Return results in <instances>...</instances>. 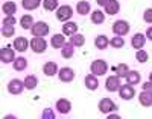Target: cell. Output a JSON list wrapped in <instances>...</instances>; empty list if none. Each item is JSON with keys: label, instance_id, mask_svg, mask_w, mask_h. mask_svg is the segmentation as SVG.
I'll return each instance as SVG.
<instances>
[{"label": "cell", "instance_id": "obj_1", "mask_svg": "<svg viewBox=\"0 0 152 119\" xmlns=\"http://www.w3.org/2000/svg\"><path fill=\"white\" fill-rule=\"evenodd\" d=\"M90 71H91V74H94V75H105L107 74V71H108V63H107V60H104V59H96V60H93L91 62V65H90Z\"/></svg>", "mask_w": 152, "mask_h": 119}, {"label": "cell", "instance_id": "obj_2", "mask_svg": "<svg viewBox=\"0 0 152 119\" xmlns=\"http://www.w3.org/2000/svg\"><path fill=\"white\" fill-rule=\"evenodd\" d=\"M111 29H113V33L114 35L125 36L126 33L131 30V26H129V23L126 21V20H117V21L113 23V27Z\"/></svg>", "mask_w": 152, "mask_h": 119}, {"label": "cell", "instance_id": "obj_3", "mask_svg": "<svg viewBox=\"0 0 152 119\" xmlns=\"http://www.w3.org/2000/svg\"><path fill=\"white\" fill-rule=\"evenodd\" d=\"M97 107H99L100 113L110 115V113H113V112H116V110H117V104L114 103L111 98H102V100L99 101Z\"/></svg>", "mask_w": 152, "mask_h": 119}, {"label": "cell", "instance_id": "obj_4", "mask_svg": "<svg viewBox=\"0 0 152 119\" xmlns=\"http://www.w3.org/2000/svg\"><path fill=\"white\" fill-rule=\"evenodd\" d=\"M73 17V8L70 5H62L56 9V18L61 23H67Z\"/></svg>", "mask_w": 152, "mask_h": 119}, {"label": "cell", "instance_id": "obj_5", "mask_svg": "<svg viewBox=\"0 0 152 119\" xmlns=\"http://www.w3.org/2000/svg\"><path fill=\"white\" fill-rule=\"evenodd\" d=\"M24 89H26L24 80H20V78H12L8 83V92L11 95H20Z\"/></svg>", "mask_w": 152, "mask_h": 119}, {"label": "cell", "instance_id": "obj_6", "mask_svg": "<svg viewBox=\"0 0 152 119\" xmlns=\"http://www.w3.org/2000/svg\"><path fill=\"white\" fill-rule=\"evenodd\" d=\"M31 48L34 53H44L46 48H47V42H46V39L43 36H34L31 39Z\"/></svg>", "mask_w": 152, "mask_h": 119}, {"label": "cell", "instance_id": "obj_7", "mask_svg": "<svg viewBox=\"0 0 152 119\" xmlns=\"http://www.w3.org/2000/svg\"><path fill=\"white\" fill-rule=\"evenodd\" d=\"M31 32H32L34 36H43V38H44L46 35H49L50 27H49V24L44 23V21H37V23L32 26Z\"/></svg>", "mask_w": 152, "mask_h": 119}, {"label": "cell", "instance_id": "obj_8", "mask_svg": "<svg viewBox=\"0 0 152 119\" xmlns=\"http://www.w3.org/2000/svg\"><path fill=\"white\" fill-rule=\"evenodd\" d=\"M119 97L123 100V101H129L135 97V89L132 85H122L120 89H119Z\"/></svg>", "mask_w": 152, "mask_h": 119}, {"label": "cell", "instance_id": "obj_9", "mask_svg": "<svg viewBox=\"0 0 152 119\" xmlns=\"http://www.w3.org/2000/svg\"><path fill=\"white\" fill-rule=\"evenodd\" d=\"M15 59H17V57H15L14 48L3 47L2 50H0V60H2V63H14Z\"/></svg>", "mask_w": 152, "mask_h": 119}, {"label": "cell", "instance_id": "obj_10", "mask_svg": "<svg viewBox=\"0 0 152 119\" xmlns=\"http://www.w3.org/2000/svg\"><path fill=\"white\" fill-rule=\"evenodd\" d=\"M120 86H122L120 77L116 75V74H114V75H110V77L107 78V82H105V87H107L108 92H119Z\"/></svg>", "mask_w": 152, "mask_h": 119}, {"label": "cell", "instance_id": "obj_11", "mask_svg": "<svg viewBox=\"0 0 152 119\" xmlns=\"http://www.w3.org/2000/svg\"><path fill=\"white\" fill-rule=\"evenodd\" d=\"M58 78L62 83H70V82H73V78H75V71L70 67H64V68L59 70Z\"/></svg>", "mask_w": 152, "mask_h": 119}, {"label": "cell", "instance_id": "obj_12", "mask_svg": "<svg viewBox=\"0 0 152 119\" xmlns=\"http://www.w3.org/2000/svg\"><path fill=\"white\" fill-rule=\"evenodd\" d=\"M55 107H56V110H58L61 115H67V113H70V110H72V103H70L67 98H59V100L56 101V104H55Z\"/></svg>", "mask_w": 152, "mask_h": 119}, {"label": "cell", "instance_id": "obj_13", "mask_svg": "<svg viewBox=\"0 0 152 119\" xmlns=\"http://www.w3.org/2000/svg\"><path fill=\"white\" fill-rule=\"evenodd\" d=\"M146 35H143V33H135L134 36H132V39H131V45H132V48H135V50H142L143 47H145V44H146Z\"/></svg>", "mask_w": 152, "mask_h": 119}, {"label": "cell", "instance_id": "obj_14", "mask_svg": "<svg viewBox=\"0 0 152 119\" xmlns=\"http://www.w3.org/2000/svg\"><path fill=\"white\" fill-rule=\"evenodd\" d=\"M28 47H31V41H28L24 36H18V38L14 39V48H15L17 51L23 53V51L28 50Z\"/></svg>", "mask_w": 152, "mask_h": 119}, {"label": "cell", "instance_id": "obj_15", "mask_svg": "<svg viewBox=\"0 0 152 119\" xmlns=\"http://www.w3.org/2000/svg\"><path fill=\"white\" fill-rule=\"evenodd\" d=\"M84 82H85V87H87L88 90H96V89L99 87L97 75H94V74H88V75H85Z\"/></svg>", "mask_w": 152, "mask_h": 119}, {"label": "cell", "instance_id": "obj_16", "mask_svg": "<svg viewBox=\"0 0 152 119\" xmlns=\"http://www.w3.org/2000/svg\"><path fill=\"white\" fill-rule=\"evenodd\" d=\"M43 72H44V75H47V77H53L55 74H58L59 70H58L56 62H46L44 67H43Z\"/></svg>", "mask_w": 152, "mask_h": 119}, {"label": "cell", "instance_id": "obj_17", "mask_svg": "<svg viewBox=\"0 0 152 119\" xmlns=\"http://www.w3.org/2000/svg\"><path fill=\"white\" fill-rule=\"evenodd\" d=\"M50 45H52L53 48H62L66 45V36L64 33H56L52 36V39H50Z\"/></svg>", "mask_w": 152, "mask_h": 119}, {"label": "cell", "instance_id": "obj_18", "mask_svg": "<svg viewBox=\"0 0 152 119\" xmlns=\"http://www.w3.org/2000/svg\"><path fill=\"white\" fill-rule=\"evenodd\" d=\"M62 33L66 36H73L75 33H78V24L73 21H67L62 24Z\"/></svg>", "mask_w": 152, "mask_h": 119}, {"label": "cell", "instance_id": "obj_19", "mask_svg": "<svg viewBox=\"0 0 152 119\" xmlns=\"http://www.w3.org/2000/svg\"><path fill=\"white\" fill-rule=\"evenodd\" d=\"M90 11H91V6H90V2H87V0H79L76 3V12L79 15H87Z\"/></svg>", "mask_w": 152, "mask_h": 119}, {"label": "cell", "instance_id": "obj_20", "mask_svg": "<svg viewBox=\"0 0 152 119\" xmlns=\"http://www.w3.org/2000/svg\"><path fill=\"white\" fill-rule=\"evenodd\" d=\"M142 82V75H140V72L138 71H134V70H129V72H128V75H126V83L128 85H138Z\"/></svg>", "mask_w": 152, "mask_h": 119}, {"label": "cell", "instance_id": "obj_21", "mask_svg": "<svg viewBox=\"0 0 152 119\" xmlns=\"http://www.w3.org/2000/svg\"><path fill=\"white\" fill-rule=\"evenodd\" d=\"M138 101L143 107H152V94L146 90H142L140 94H138Z\"/></svg>", "mask_w": 152, "mask_h": 119}, {"label": "cell", "instance_id": "obj_22", "mask_svg": "<svg viewBox=\"0 0 152 119\" xmlns=\"http://www.w3.org/2000/svg\"><path fill=\"white\" fill-rule=\"evenodd\" d=\"M108 45H110V39H108L105 35H97V36L94 38V47H96V48L105 50Z\"/></svg>", "mask_w": 152, "mask_h": 119}, {"label": "cell", "instance_id": "obj_23", "mask_svg": "<svg viewBox=\"0 0 152 119\" xmlns=\"http://www.w3.org/2000/svg\"><path fill=\"white\" fill-rule=\"evenodd\" d=\"M119 11H120V3L117 0H111L105 6V14H108V15H116V14H119Z\"/></svg>", "mask_w": 152, "mask_h": 119}, {"label": "cell", "instance_id": "obj_24", "mask_svg": "<svg viewBox=\"0 0 152 119\" xmlns=\"http://www.w3.org/2000/svg\"><path fill=\"white\" fill-rule=\"evenodd\" d=\"M34 24H35L34 23V17L31 14H26V15H23L20 18V26H21V29H24V30H31Z\"/></svg>", "mask_w": 152, "mask_h": 119}, {"label": "cell", "instance_id": "obj_25", "mask_svg": "<svg viewBox=\"0 0 152 119\" xmlns=\"http://www.w3.org/2000/svg\"><path fill=\"white\" fill-rule=\"evenodd\" d=\"M75 54V45L72 42H66V45L61 48V56L64 59H70Z\"/></svg>", "mask_w": 152, "mask_h": 119}, {"label": "cell", "instance_id": "obj_26", "mask_svg": "<svg viewBox=\"0 0 152 119\" xmlns=\"http://www.w3.org/2000/svg\"><path fill=\"white\" fill-rule=\"evenodd\" d=\"M105 21V12H102L100 9H96L91 12V23L93 24H102Z\"/></svg>", "mask_w": 152, "mask_h": 119}, {"label": "cell", "instance_id": "obj_27", "mask_svg": "<svg viewBox=\"0 0 152 119\" xmlns=\"http://www.w3.org/2000/svg\"><path fill=\"white\" fill-rule=\"evenodd\" d=\"M114 72H116V75H119L120 78H126V75L129 72V67L126 63H119L117 67H114Z\"/></svg>", "mask_w": 152, "mask_h": 119}, {"label": "cell", "instance_id": "obj_28", "mask_svg": "<svg viewBox=\"0 0 152 119\" xmlns=\"http://www.w3.org/2000/svg\"><path fill=\"white\" fill-rule=\"evenodd\" d=\"M2 12H5V15H14L17 12V5L14 2H5L2 6Z\"/></svg>", "mask_w": 152, "mask_h": 119}, {"label": "cell", "instance_id": "obj_29", "mask_svg": "<svg viewBox=\"0 0 152 119\" xmlns=\"http://www.w3.org/2000/svg\"><path fill=\"white\" fill-rule=\"evenodd\" d=\"M41 0H21V6L24 11H34L40 6Z\"/></svg>", "mask_w": 152, "mask_h": 119}, {"label": "cell", "instance_id": "obj_30", "mask_svg": "<svg viewBox=\"0 0 152 119\" xmlns=\"http://www.w3.org/2000/svg\"><path fill=\"white\" fill-rule=\"evenodd\" d=\"M38 85V78L34 75V74H29L26 75V78H24V86H26L28 90H34Z\"/></svg>", "mask_w": 152, "mask_h": 119}, {"label": "cell", "instance_id": "obj_31", "mask_svg": "<svg viewBox=\"0 0 152 119\" xmlns=\"http://www.w3.org/2000/svg\"><path fill=\"white\" fill-rule=\"evenodd\" d=\"M12 67H14L15 71H24L28 68V59H24V57H17L14 60V63H12Z\"/></svg>", "mask_w": 152, "mask_h": 119}, {"label": "cell", "instance_id": "obj_32", "mask_svg": "<svg viewBox=\"0 0 152 119\" xmlns=\"http://www.w3.org/2000/svg\"><path fill=\"white\" fill-rule=\"evenodd\" d=\"M110 45H111L113 48H123V47H125V39H123V36H119V35L113 36V38L110 39Z\"/></svg>", "mask_w": 152, "mask_h": 119}, {"label": "cell", "instance_id": "obj_33", "mask_svg": "<svg viewBox=\"0 0 152 119\" xmlns=\"http://www.w3.org/2000/svg\"><path fill=\"white\" fill-rule=\"evenodd\" d=\"M70 42L75 47H82L85 44V36L81 35V33H75L73 36H70Z\"/></svg>", "mask_w": 152, "mask_h": 119}, {"label": "cell", "instance_id": "obj_34", "mask_svg": "<svg viewBox=\"0 0 152 119\" xmlns=\"http://www.w3.org/2000/svg\"><path fill=\"white\" fill-rule=\"evenodd\" d=\"M43 8L49 12H52V11H56L59 8L58 5V0H43Z\"/></svg>", "mask_w": 152, "mask_h": 119}, {"label": "cell", "instance_id": "obj_35", "mask_svg": "<svg viewBox=\"0 0 152 119\" xmlns=\"http://www.w3.org/2000/svg\"><path fill=\"white\" fill-rule=\"evenodd\" d=\"M135 59H137V62H140V63H145V62H148V59H149V54H148V51L146 50H137L135 51Z\"/></svg>", "mask_w": 152, "mask_h": 119}, {"label": "cell", "instance_id": "obj_36", "mask_svg": "<svg viewBox=\"0 0 152 119\" xmlns=\"http://www.w3.org/2000/svg\"><path fill=\"white\" fill-rule=\"evenodd\" d=\"M14 33H15V27H14V26H3L2 24V36L9 38V36H14Z\"/></svg>", "mask_w": 152, "mask_h": 119}, {"label": "cell", "instance_id": "obj_37", "mask_svg": "<svg viewBox=\"0 0 152 119\" xmlns=\"http://www.w3.org/2000/svg\"><path fill=\"white\" fill-rule=\"evenodd\" d=\"M41 119H56L55 112L52 109H44L43 113H41Z\"/></svg>", "mask_w": 152, "mask_h": 119}, {"label": "cell", "instance_id": "obj_38", "mask_svg": "<svg viewBox=\"0 0 152 119\" xmlns=\"http://www.w3.org/2000/svg\"><path fill=\"white\" fill-rule=\"evenodd\" d=\"M143 20H145V23L152 24V8H148V9L143 12Z\"/></svg>", "mask_w": 152, "mask_h": 119}, {"label": "cell", "instance_id": "obj_39", "mask_svg": "<svg viewBox=\"0 0 152 119\" xmlns=\"http://www.w3.org/2000/svg\"><path fill=\"white\" fill-rule=\"evenodd\" d=\"M2 24H3V26H14V24H15V17H14V15H6V17L3 18Z\"/></svg>", "mask_w": 152, "mask_h": 119}, {"label": "cell", "instance_id": "obj_40", "mask_svg": "<svg viewBox=\"0 0 152 119\" xmlns=\"http://www.w3.org/2000/svg\"><path fill=\"white\" fill-rule=\"evenodd\" d=\"M142 87H143V90H146V92H149V94H152V82H145L143 85H142Z\"/></svg>", "mask_w": 152, "mask_h": 119}, {"label": "cell", "instance_id": "obj_41", "mask_svg": "<svg viewBox=\"0 0 152 119\" xmlns=\"http://www.w3.org/2000/svg\"><path fill=\"white\" fill-rule=\"evenodd\" d=\"M145 35H146V38L149 39V41H152V26H149V27L146 29V33Z\"/></svg>", "mask_w": 152, "mask_h": 119}, {"label": "cell", "instance_id": "obj_42", "mask_svg": "<svg viewBox=\"0 0 152 119\" xmlns=\"http://www.w3.org/2000/svg\"><path fill=\"white\" fill-rule=\"evenodd\" d=\"M110 2H111V0H96V3H97L99 6H104V8H105Z\"/></svg>", "mask_w": 152, "mask_h": 119}, {"label": "cell", "instance_id": "obj_43", "mask_svg": "<svg viewBox=\"0 0 152 119\" xmlns=\"http://www.w3.org/2000/svg\"><path fill=\"white\" fill-rule=\"evenodd\" d=\"M107 119H122L119 115H116V113H110L108 116H107Z\"/></svg>", "mask_w": 152, "mask_h": 119}, {"label": "cell", "instance_id": "obj_44", "mask_svg": "<svg viewBox=\"0 0 152 119\" xmlns=\"http://www.w3.org/2000/svg\"><path fill=\"white\" fill-rule=\"evenodd\" d=\"M3 119H18L15 115H6V116H3Z\"/></svg>", "mask_w": 152, "mask_h": 119}, {"label": "cell", "instance_id": "obj_45", "mask_svg": "<svg viewBox=\"0 0 152 119\" xmlns=\"http://www.w3.org/2000/svg\"><path fill=\"white\" fill-rule=\"evenodd\" d=\"M149 82H152V71H151V74H149Z\"/></svg>", "mask_w": 152, "mask_h": 119}]
</instances>
